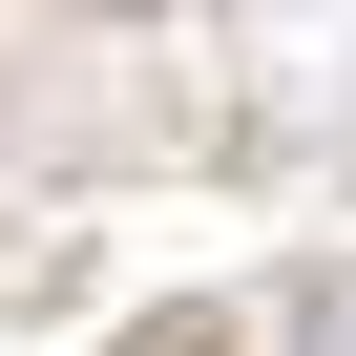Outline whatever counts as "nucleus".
I'll return each instance as SVG.
<instances>
[{
  "mask_svg": "<svg viewBox=\"0 0 356 356\" xmlns=\"http://www.w3.org/2000/svg\"><path fill=\"white\" fill-rule=\"evenodd\" d=\"M147 356H231V335H210V314H189V335H147Z\"/></svg>",
  "mask_w": 356,
  "mask_h": 356,
  "instance_id": "obj_1",
  "label": "nucleus"
}]
</instances>
